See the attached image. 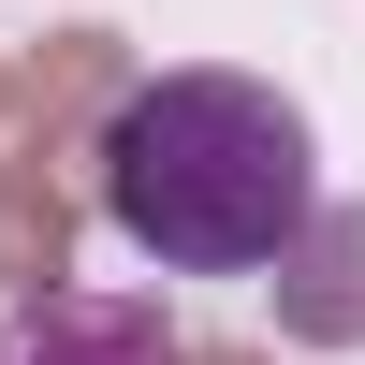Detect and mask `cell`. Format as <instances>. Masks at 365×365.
<instances>
[{
	"label": "cell",
	"mask_w": 365,
	"mask_h": 365,
	"mask_svg": "<svg viewBox=\"0 0 365 365\" xmlns=\"http://www.w3.org/2000/svg\"><path fill=\"white\" fill-rule=\"evenodd\" d=\"M0 365H175V322L146 292H44L0 322Z\"/></svg>",
	"instance_id": "obj_2"
},
{
	"label": "cell",
	"mask_w": 365,
	"mask_h": 365,
	"mask_svg": "<svg viewBox=\"0 0 365 365\" xmlns=\"http://www.w3.org/2000/svg\"><path fill=\"white\" fill-rule=\"evenodd\" d=\"M103 220L161 278H263L322 234V132L263 73H146L103 117Z\"/></svg>",
	"instance_id": "obj_1"
}]
</instances>
